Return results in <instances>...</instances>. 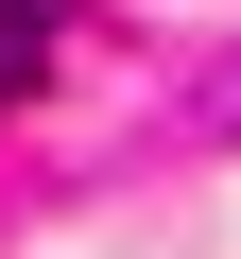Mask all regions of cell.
Segmentation results:
<instances>
[{
  "label": "cell",
  "mask_w": 241,
  "mask_h": 259,
  "mask_svg": "<svg viewBox=\"0 0 241 259\" xmlns=\"http://www.w3.org/2000/svg\"><path fill=\"white\" fill-rule=\"evenodd\" d=\"M52 18H69V0H0V35H35V52H52Z\"/></svg>",
  "instance_id": "obj_1"
}]
</instances>
